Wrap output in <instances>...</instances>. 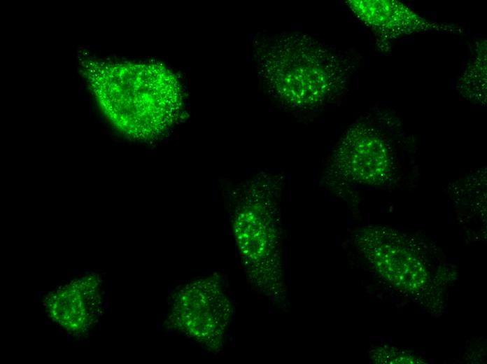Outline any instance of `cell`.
<instances>
[{
	"mask_svg": "<svg viewBox=\"0 0 487 364\" xmlns=\"http://www.w3.org/2000/svg\"><path fill=\"white\" fill-rule=\"evenodd\" d=\"M259 63L271 96L301 110L318 108L344 92L352 71L347 59L299 33L267 38L260 48Z\"/></svg>",
	"mask_w": 487,
	"mask_h": 364,
	"instance_id": "cell-1",
	"label": "cell"
},
{
	"mask_svg": "<svg viewBox=\"0 0 487 364\" xmlns=\"http://www.w3.org/2000/svg\"><path fill=\"white\" fill-rule=\"evenodd\" d=\"M102 291L97 276L84 275L51 291L45 307L49 317L73 335L87 332L101 312Z\"/></svg>",
	"mask_w": 487,
	"mask_h": 364,
	"instance_id": "cell-2",
	"label": "cell"
},
{
	"mask_svg": "<svg viewBox=\"0 0 487 364\" xmlns=\"http://www.w3.org/2000/svg\"><path fill=\"white\" fill-rule=\"evenodd\" d=\"M357 17L379 36L396 38L437 27L396 1H348Z\"/></svg>",
	"mask_w": 487,
	"mask_h": 364,
	"instance_id": "cell-3",
	"label": "cell"
},
{
	"mask_svg": "<svg viewBox=\"0 0 487 364\" xmlns=\"http://www.w3.org/2000/svg\"><path fill=\"white\" fill-rule=\"evenodd\" d=\"M387 144L381 134L368 125H358L343 139L335 160L356 178L367 179L372 171L386 158Z\"/></svg>",
	"mask_w": 487,
	"mask_h": 364,
	"instance_id": "cell-4",
	"label": "cell"
}]
</instances>
